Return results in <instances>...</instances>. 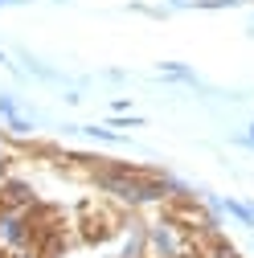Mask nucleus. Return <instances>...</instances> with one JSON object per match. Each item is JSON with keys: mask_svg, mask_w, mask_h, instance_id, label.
I'll list each match as a JSON object with an SVG mask.
<instances>
[{"mask_svg": "<svg viewBox=\"0 0 254 258\" xmlns=\"http://www.w3.org/2000/svg\"><path fill=\"white\" fill-rule=\"evenodd\" d=\"M250 144H254V123H250Z\"/></svg>", "mask_w": 254, "mask_h": 258, "instance_id": "obj_1", "label": "nucleus"}]
</instances>
